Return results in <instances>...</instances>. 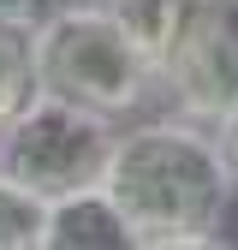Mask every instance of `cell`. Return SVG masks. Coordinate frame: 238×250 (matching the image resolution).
Segmentation results:
<instances>
[{
	"label": "cell",
	"mask_w": 238,
	"mask_h": 250,
	"mask_svg": "<svg viewBox=\"0 0 238 250\" xmlns=\"http://www.w3.org/2000/svg\"><path fill=\"white\" fill-rule=\"evenodd\" d=\"M36 89L83 102L107 119H131L155 96V72L119 6H42Z\"/></svg>",
	"instance_id": "7a4b0ae2"
},
{
	"label": "cell",
	"mask_w": 238,
	"mask_h": 250,
	"mask_svg": "<svg viewBox=\"0 0 238 250\" xmlns=\"http://www.w3.org/2000/svg\"><path fill=\"white\" fill-rule=\"evenodd\" d=\"M101 191L131 221L137 250H191L226 244V208L238 197L232 167L215 143V125L161 113V119H119Z\"/></svg>",
	"instance_id": "6da1fadb"
},
{
	"label": "cell",
	"mask_w": 238,
	"mask_h": 250,
	"mask_svg": "<svg viewBox=\"0 0 238 250\" xmlns=\"http://www.w3.org/2000/svg\"><path fill=\"white\" fill-rule=\"evenodd\" d=\"M42 6H119V0H42Z\"/></svg>",
	"instance_id": "9c48e42d"
},
{
	"label": "cell",
	"mask_w": 238,
	"mask_h": 250,
	"mask_svg": "<svg viewBox=\"0 0 238 250\" xmlns=\"http://www.w3.org/2000/svg\"><path fill=\"white\" fill-rule=\"evenodd\" d=\"M36 18L42 12H0V125L36 96Z\"/></svg>",
	"instance_id": "8992f818"
},
{
	"label": "cell",
	"mask_w": 238,
	"mask_h": 250,
	"mask_svg": "<svg viewBox=\"0 0 238 250\" xmlns=\"http://www.w3.org/2000/svg\"><path fill=\"white\" fill-rule=\"evenodd\" d=\"M113 137H119V119L36 89V96L0 125V173H12L18 185H30L36 197L54 203V197L101 185Z\"/></svg>",
	"instance_id": "277c9868"
},
{
	"label": "cell",
	"mask_w": 238,
	"mask_h": 250,
	"mask_svg": "<svg viewBox=\"0 0 238 250\" xmlns=\"http://www.w3.org/2000/svg\"><path fill=\"white\" fill-rule=\"evenodd\" d=\"M226 6H238V0H226Z\"/></svg>",
	"instance_id": "30bf717a"
},
{
	"label": "cell",
	"mask_w": 238,
	"mask_h": 250,
	"mask_svg": "<svg viewBox=\"0 0 238 250\" xmlns=\"http://www.w3.org/2000/svg\"><path fill=\"white\" fill-rule=\"evenodd\" d=\"M173 113L215 125L238 96V24L226 0H119Z\"/></svg>",
	"instance_id": "3957f363"
},
{
	"label": "cell",
	"mask_w": 238,
	"mask_h": 250,
	"mask_svg": "<svg viewBox=\"0 0 238 250\" xmlns=\"http://www.w3.org/2000/svg\"><path fill=\"white\" fill-rule=\"evenodd\" d=\"M215 143H220L226 167H232V185H238V96H232V102H226V113L215 119Z\"/></svg>",
	"instance_id": "ba28073f"
},
{
	"label": "cell",
	"mask_w": 238,
	"mask_h": 250,
	"mask_svg": "<svg viewBox=\"0 0 238 250\" xmlns=\"http://www.w3.org/2000/svg\"><path fill=\"white\" fill-rule=\"evenodd\" d=\"M42 250H137V232L101 185H89V191H72V197L48 203Z\"/></svg>",
	"instance_id": "5b68a950"
},
{
	"label": "cell",
	"mask_w": 238,
	"mask_h": 250,
	"mask_svg": "<svg viewBox=\"0 0 238 250\" xmlns=\"http://www.w3.org/2000/svg\"><path fill=\"white\" fill-rule=\"evenodd\" d=\"M42 238H48V197L0 173V250H42Z\"/></svg>",
	"instance_id": "52a82bcc"
}]
</instances>
